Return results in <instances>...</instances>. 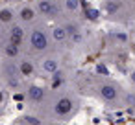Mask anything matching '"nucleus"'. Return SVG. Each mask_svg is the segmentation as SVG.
Instances as JSON below:
<instances>
[{
  "label": "nucleus",
  "instance_id": "1",
  "mask_svg": "<svg viewBox=\"0 0 135 125\" xmlns=\"http://www.w3.org/2000/svg\"><path fill=\"white\" fill-rule=\"evenodd\" d=\"M26 41H28V46L32 48V52H35V53H45L50 48V37H48V30L45 24L33 22L26 33Z\"/></svg>",
  "mask_w": 135,
  "mask_h": 125
},
{
  "label": "nucleus",
  "instance_id": "2",
  "mask_svg": "<svg viewBox=\"0 0 135 125\" xmlns=\"http://www.w3.org/2000/svg\"><path fill=\"white\" fill-rule=\"evenodd\" d=\"M35 11L37 15L48 19V20H59L63 19V8L61 0H35Z\"/></svg>",
  "mask_w": 135,
  "mask_h": 125
},
{
  "label": "nucleus",
  "instance_id": "3",
  "mask_svg": "<svg viewBox=\"0 0 135 125\" xmlns=\"http://www.w3.org/2000/svg\"><path fill=\"white\" fill-rule=\"evenodd\" d=\"M76 108H78V105H76V101L70 96H59L54 101V105H52L54 116L59 118V119H63V121L69 119V118H72L74 112H76Z\"/></svg>",
  "mask_w": 135,
  "mask_h": 125
},
{
  "label": "nucleus",
  "instance_id": "4",
  "mask_svg": "<svg viewBox=\"0 0 135 125\" xmlns=\"http://www.w3.org/2000/svg\"><path fill=\"white\" fill-rule=\"evenodd\" d=\"M0 74L4 75L6 83L8 85H17L19 79H21V74H19V63L17 59H4L2 64H0Z\"/></svg>",
  "mask_w": 135,
  "mask_h": 125
},
{
  "label": "nucleus",
  "instance_id": "5",
  "mask_svg": "<svg viewBox=\"0 0 135 125\" xmlns=\"http://www.w3.org/2000/svg\"><path fill=\"white\" fill-rule=\"evenodd\" d=\"M15 15H17V20L24 26H32L33 22H37V17H39L32 4H21L15 9Z\"/></svg>",
  "mask_w": 135,
  "mask_h": 125
},
{
  "label": "nucleus",
  "instance_id": "6",
  "mask_svg": "<svg viewBox=\"0 0 135 125\" xmlns=\"http://www.w3.org/2000/svg\"><path fill=\"white\" fill-rule=\"evenodd\" d=\"M96 90H98V96H100V99L102 101H105V103H115L117 99H118V86L115 85V83H109V81H105V83H100L98 86H96Z\"/></svg>",
  "mask_w": 135,
  "mask_h": 125
},
{
  "label": "nucleus",
  "instance_id": "7",
  "mask_svg": "<svg viewBox=\"0 0 135 125\" xmlns=\"http://www.w3.org/2000/svg\"><path fill=\"white\" fill-rule=\"evenodd\" d=\"M26 33L28 31H26L24 24H21V22H13L11 26H8V41L13 44L22 46V42L26 41Z\"/></svg>",
  "mask_w": 135,
  "mask_h": 125
},
{
  "label": "nucleus",
  "instance_id": "8",
  "mask_svg": "<svg viewBox=\"0 0 135 125\" xmlns=\"http://www.w3.org/2000/svg\"><path fill=\"white\" fill-rule=\"evenodd\" d=\"M45 97H46V92H45L43 86H39V85H30V86L26 88V99H28L30 103L37 105V103L45 101Z\"/></svg>",
  "mask_w": 135,
  "mask_h": 125
},
{
  "label": "nucleus",
  "instance_id": "9",
  "mask_svg": "<svg viewBox=\"0 0 135 125\" xmlns=\"http://www.w3.org/2000/svg\"><path fill=\"white\" fill-rule=\"evenodd\" d=\"M41 70L45 72V74H56L57 70H59V59L57 57H45L43 61H41Z\"/></svg>",
  "mask_w": 135,
  "mask_h": 125
},
{
  "label": "nucleus",
  "instance_id": "10",
  "mask_svg": "<svg viewBox=\"0 0 135 125\" xmlns=\"http://www.w3.org/2000/svg\"><path fill=\"white\" fill-rule=\"evenodd\" d=\"M50 37H52V41L54 42H65V41H69V33H67V30L63 28V24L57 20V24L50 30Z\"/></svg>",
  "mask_w": 135,
  "mask_h": 125
},
{
  "label": "nucleus",
  "instance_id": "11",
  "mask_svg": "<svg viewBox=\"0 0 135 125\" xmlns=\"http://www.w3.org/2000/svg\"><path fill=\"white\" fill-rule=\"evenodd\" d=\"M13 22H17L15 9H11V8H0V24L8 28V26H11Z\"/></svg>",
  "mask_w": 135,
  "mask_h": 125
},
{
  "label": "nucleus",
  "instance_id": "12",
  "mask_svg": "<svg viewBox=\"0 0 135 125\" xmlns=\"http://www.w3.org/2000/svg\"><path fill=\"white\" fill-rule=\"evenodd\" d=\"M2 53H4L6 59H19V55H21V46H19V44H13V42H9V41H6V44L2 46Z\"/></svg>",
  "mask_w": 135,
  "mask_h": 125
},
{
  "label": "nucleus",
  "instance_id": "13",
  "mask_svg": "<svg viewBox=\"0 0 135 125\" xmlns=\"http://www.w3.org/2000/svg\"><path fill=\"white\" fill-rule=\"evenodd\" d=\"M17 63H19V74H21V77H32V75L35 74V64H33L32 61L21 59V61H17Z\"/></svg>",
  "mask_w": 135,
  "mask_h": 125
},
{
  "label": "nucleus",
  "instance_id": "14",
  "mask_svg": "<svg viewBox=\"0 0 135 125\" xmlns=\"http://www.w3.org/2000/svg\"><path fill=\"white\" fill-rule=\"evenodd\" d=\"M63 13H78L81 9V0H61Z\"/></svg>",
  "mask_w": 135,
  "mask_h": 125
},
{
  "label": "nucleus",
  "instance_id": "15",
  "mask_svg": "<svg viewBox=\"0 0 135 125\" xmlns=\"http://www.w3.org/2000/svg\"><path fill=\"white\" fill-rule=\"evenodd\" d=\"M120 8H122V2H120V0H104V11H105L109 17L117 15V13L120 11Z\"/></svg>",
  "mask_w": 135,
  "mask_h": 125
},
{
  "label": "nucleus",
  "instance_id": "16",
  "mask_svg": "<svg viewBox=\"0 0 135 125\" xmlns=\"http://www.w3.org/2000/svg\"><path fill=\"white\" fill-rule=\"evenodd\" d=\"M85 15H87V19H91V20H96L100 13H98L96 9H85Z\"/></svg>",
  "mask_w": 135,
  "mask_h": 125
},
{
  "label": "nucleus",
  "instance_id": "17",
  "mask_svg": "<svg viewBox=\"0 0 135 125\" xmlns=\"http://www.w3.org/2000/svg\"><path fill=\"white\" fill-rule=\"evenodd\" d=\"M124 103H126L128 107H135V96H133V94H128V96L124 97Z\"/></svg>",
  "mask_w": 135,
  "mask_h": 125
},
{
  "label": "nucleus",
  "instance_id": "18",
  "mask_svg": "<svg viewBox=\"0 0 135 125\" xmlns=\"http://www.w3.org/2000/svg\"><path fill=\"white\" fill-rule=\"evenodd\" d=\"M129 79H131V81H133V83H135V70H133V72H131V74H129Z\"/></svg>",
  "mask_w": 135,
  "mask_h": 125
},
{
  "label": "nucleus",
  "instance_id": "19",
  "mask_svg": "<svg viewBox=\"0 0 135 125\" xmlns=\"http://www.w3.org/2000/svg\"><path fill=\"white\" fill-rule=\"evenodd\" d=\"M2 99H4V94H2V92H0V103H2Z\"/></svg>",
  "mask_w": 135,
  "mask_h": 125
},
{
  "label": "nucleus",
  "instance_id": "20",
  "mask_svg": "<svg viewBox=\"0 0 135 125\" xmlns=\"http://www.w3.org/2000/svg\"><path fill=\"white\" fill-rule=\"evenodd\" d=\"M11 2H21V0H11Z\"/></svg>",
  "mask_w": 135,
  "mask_h": 125
},
{
  "label": "nucleus",
  "instance_id": "21",
  "mask_svg": "<svg viewBox=\"0 0 135 125\" xmlns=\"http://www.w3.org/2000/svg\"><path fill=\"white\" fill-rule=\"evenodd\" d=\"M0 41H2V35H0Z\"/></svg>",
  "mask_w": 135,
  "mask_h": 125
}]
</instances>
